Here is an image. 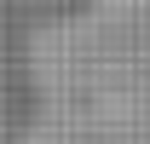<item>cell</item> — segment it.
Listing matches in <instances>:
<instances>
[{
  "mask_svg": "<svg viewBox=\"0 0 150 144\" xmlns=\"http://www.w3.org/2000/svg\"><path fill=\"white\" fill-rule=\"evenodd\" d=\"M46 144H150V0H104L40 40Z\"/></svg>",
  "mask_w": 150,
  "mask_h": 144,
  "instance_id": "obj_1",
  "label": "cell"
}]
</instances>
